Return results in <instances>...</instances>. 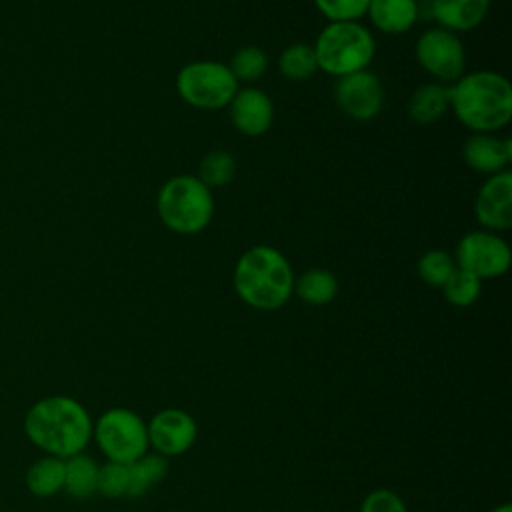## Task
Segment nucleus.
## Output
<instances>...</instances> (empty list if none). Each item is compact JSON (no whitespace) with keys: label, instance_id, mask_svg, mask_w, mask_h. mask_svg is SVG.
I'll list each match as a JSON object with an SVG mask.
<instances>
[{"label":"nucleus","instance_id":"c85d7f7f","mask_svg":"<svg viewBox=\"0 0 512 512\" xmlns=\"http://www.w3.org/2000/svg\"><path fill=\"white\" fill-rule=\"evenodd\" d=\"M360 512H408V508L396 492L378 488L364 498Z\"/></svg>","mask_w":512,"mask_h":512},{"label":"nucleus","instance_id":"f3484780","mask_svg":"<svg viewBox=\"0 0 512 512\" xmlns=\"http://www.w3.org/2000/svg\"><path fill=\"white\" fill-rule=\"evenodd\" d=\"M24 484L36 498L56 496L64 488V460L44 454L28 466Z\"/></svg>","mask_w":512,"mask_h":512},{"label":"nucleus","instance_id":"f257e3e1","mask_svg":"<svg viewBox=\"0 0 512 512\" xmlns=\"http://www.w3.org/2000/svg\"><path fill=\"white\" fill-rule=\"evenodd\" d=\"M92 418L72 396L54 394L36 400L24 414L26 438L48 456L70 458L92 440Z\"/></svg>","mask_w":512,"mask_h":512},{"label":"nucleus","instance_id":"9b49d317","mask_svg":"<svg viewBox=\"0 0 512 512\" xmlns=\"http://www.w3.org/2000/svg\"><path fill=\"white\" fill-rule=\"evenodd\" d=\"M146 430L148 446H152L156 454L164 458L188 452L198 434L194 418L180 408H166L156 412L146 424Z\"/></svg>","mask_w":512,"mask_h":512},{"label":"nucleus","instance_id":"9d476101","mask_svg":"<svg viewBox=\"0 0 512 512\" xmlns=\"http://www.w3.org/2000/svg\"><path fill=\"white\" fill-rule=\"evenodd\" d=\"M338 108L352 120L368 122L382 110L384 90L376 74L368 70L352 72L338 78L334 88Z\"/></svg>","mask_w":512,"mask_h":512},{"label":"nucleus","instance_id":"aec40b11","mask_svg":"<svg viewBox=\"0 0 512 512\" xmlns=\"http://www.w3.org/2000/svg\"><path fill=\"white\" fill-rule=\"evenodd\" d=\"M126 466H128L126 496L130 498H138L144 492H148L152 486L162 482L168 472V460L160 454H148V452Z\"/></svg>","mask_w":512,"mask_h":512},{"label":"nucleus","instance_id":"4be33fe9","mask_svg":"<svg viewBox=\"0 0 512 512\" xmlns=\"http://www.w3.org/2000/svg\"><path fill=\"white\" fill-rule=\"evenodd\" d=\"M234 174H236L234 156L226 150H214L202 158L196 178L212 190V188H222L230 184Z\"/></svg>","mask_w":512,"mask_h":512},{"label":"nucleus","instance_id":"ddd939ff","mask_svg":"<svg viewBox=\"0 0 512 512\" xmlns=\"http://www.w3.org/2000/svg\"><path fill=\"white\" fill-rule=\"evenodd\" d=\"M234 128L246 136L264 134L274 120V104L270 96L258 88H242L228 104Z\"/></svg>","mask_w":512,"mask_h":512},{"label":"nucleus","instance_id":"bb28decb","mask_svg":"<svg viewBox=\"0 0 512 512\" xmlns=\"http://www.w3.org/2000/svg\"><path fill=\"white\" fill-rule=\"evenodd\" d=\"M128 488V466L120 462H106L98 466V482L96 492L106 498H120L126 496Z\"/></svg>","mask_w":512,"mask_h":512},{"label":"nucleus","instance_id":"f03ea898","mask_svg":"<svg viewBox=\"0 0 512 512\" xmlns=\"http://www.w3.org/2000/svg\"><path fill=\"white\" fill-rule=\"evenodd\" d=\"M448 98L456 118L472 132L492 134L512 118V88L498 72L480 70L462 74L448 88Z\"/></svg>","mask_w":512,"mask_h":512},{"label":"nucleus","instance_id":"7ed1b4c3","mask_svg":"<svg viewBox=\"0 0 512 512\" xmlns=\"http://www.w3.org/2000/svg\"><path fill=\"white\" fill-rule=\"evenodd\" d=\"M234 290L256 310H278L294 292V272L286 256L272 246L248 248L234 266Z\"/></svg>","mask_w":512,"mask_h":512},{"label":"nucleus","instance_id":"c756f323","mask_svg":"<svg viewBox=\"0 0 512 512\" xmlns=\"http://www.w3.org/2000/svg\"><path fill=\"white\" fill-rule=\"evenodd\" d=\"M490 512H512V506H510V504H500V506H496V508L490 510Z\"/></svg>","mask_w":512,"mask_h":512},{"label":"nucleus","instance_id":"5701e85b","mask_svg":"<svg viewBox=\"0 0 512 512\" xmlns=\"http://www.w3.org/2000/svg\"><path fill=\"white\" fill-rule=\"evenodd\" d=\"M278 68H280L282 76H286L290 80L310 78L318 70L314 48L308 44L288 46L278 58Z\"/></svg>","mask_w":512,"mask_h":512},{"label":"nucleus","instance_id":"0eeeda50","mask_svg":"<svg viewBox=\"0 0 512 512\" xmlns=\"http://www.w3.org/2000/svg\"><path fill=\"white\" fill-rule=\"evenodd\" d=\"M92 438L110 462L130 464L148 452L146 422L128 408H110L92 426Z\"/></svg>","mask_w":512,"mask_h":512},{"label":"nucleus","instance_id":"393cba45","mask_svg":"<svg viewBox=\"0 0 512 512\" xmlns=\"http://www.w3.org/2000/svg\"><path fill=\"white\" fill-rule=\"evenodd\" d=\"M480 280L476 276H472L470 272L466 270H460L456 268L454 274L446 280V284L442 286V292H444V298L452 304V306H458V308H464V306H470L478 300L480 296Z\"/></svg>","mask_w":512,"mask_h":512},{"label":"nucleus","instance_id":"2eb2a0df","mask_svg":"<svg viewBox=\"0 0 512 512\" xmlns=\"http://www.w3.org/2000/svg\"><path fill=\"white\" fill-rule=\"evenodd\" d=\"M490 8V0H432L430 12L440 28L468 32L476 28Z\"/></svg>","mask_w":512,"mask_h":512},{"label":"nucleus","instance_id":"4468645a","mask_svg":"<svg viewBox=\"0 0 512 512\" xmlns=\"http://www.w3.org/2000/svg\"><path fill=\"white\" fill-rule=\"evenodd\" d=\"M466 164L480 174H498L508 170L512 160L510 138H496L490 132H474L462 146Z\"/></svg>","mask_w":512,"mask_h":512},{"label":"nucleus","instance_id":"412c9836","mask_svg":"<svg viewBox=\"0 0 512 512\" xmlns=\"http://www.w3.org/2000/svg\"><path fill=\"white\" fill-rule=\"evenodd\" d=\"M294 292L300 300L312 306H324L338 294V280L324 268H312L300 278H294Z\"/></svg>","mask_w":512,"mask_h":512},{"label":"nucleus","instance_id":"423d86ee","mask_svg":"<svg viewBox=\"0 0 512 512\" xmlns=\"http://www.w3.org/2000/svg\"><path fill=\"white\" fill-rule=\"evenodd\" d=\"M180 98L200 110H220L230 104L238 92V80L230 66L216 60H196L176 76Z\"/></svg>","mask_w":512,"mask_h":512},{"label":"nucleus","instance_id":"f8f14e48","mask_svg":"<svg viewBox=\"0 0 512 512\" xmlns=\"http://www.w3.org/2000/svg\"><path fill=\"white\" fill-rule=\"evenodd\" d=\"M474 214L488 232L512 226V174L508 170L488 176L474 200Z\"/></svg>","mask_w":512,"mask_h":512},{"label":"nucleus","instance_id":"6e6552de","mask_svg":"<svg viewBox=\"0 0 512 512\" xmlns=\"http://www.w3.org/2000/svg\"><path fill=\"white\" fill-rule=\"evenodd\" d=\"M456 268L470 272L478 280L502 276L510 266V248L494 232L478 230L460 238L454 254Z\"/></svg>","mask_w":512,"mask_h":512},{"label":"nucleus","instance_id":"20e7f679","mask_svg":"<svg viewBox=\"0 0 512 512\" xmlns=\"http://www.w3.org/2000/svg\"><path fill=\"white\" fill-rule=\"evenodd\" d=\"M312 48L318 68L336 78L366 70L376 52L370 30L358 20L330 22Z\"/></svg>","mask_w":512,"mask_h":512},{"label":"nucleus","instance_id":"a211bd4d","mask_svg":"<svg viewBox=\"0 0 512 512\" xmlns=\"http://www.w3.org/2000/svg\"><path fill=\"white\" fill-rule=\"evenodd\" d=\"M450 106L448 88L436 82L422 84L416 88L408 100V114L416 124H434L438 122Z\"/></svg>","mask_w":512,"mask_h":512},{"label":"nucleus","instance_id":"39448f33","mask_svg":"<svg viewBox=\"0 0 512 512\" xmlns=\"http://www.w3.org/2000/svg\"><path fill=\"white\" fill-rule=\"evenodd\" d=\"M158 216L166 228L178 234H196L208 226L214 214L212 190L196 176L180 174L164 182L156 200Z\"/></svg>","mask_w":512,"mask_h":512},{"label":"nucleus","instance_id":"a878e982","mask_svg":"<svg viewBox=\"0 0 512 512\" xmlns=\"http://www.w3.org/2000/svg\"><path fill=\"white\" fill-rule=\"evenodd\" d=\"M266 68H268V56L258 46L240 48L230 62V70L236 76V80H244V82L262 78Z\"/></svg>","mask_w":512,"mask_h":512},{"label":"nucleus","instance_id":"b1692460","mask_svg":"<svg viewBox=\"0 0 512 512\" xmlns=\"http://www.w3.org/2000/svg\"><path fill=\"white\" fill-rule=\"evenodd\" d=\"M454 270H456V262L444 250H428L418 260V274L428 286L442 288L446 280L454 274Z\"/></svg>","mask_w":512,"mask_h":512},{"label":"nucleus","instance_id":"6ab92c4d","mask_svg":"<svg viewBox=\"0 0 512 512\" xmlns=\"http://www.w3.org/2000/svg\"><path fill=\"white\" fill-rule=\"evenodd\" d=\"M98 464L88 454L80 452L64 460V492L72 498H88L96 492Z\"/></svg>","mask_w":512,"mask_h":512},{"label":"nucleus","instance_id":"dca6fc26","mask_svg":"<svg viewBox=\"0 0 512 512\" xmlns=\"http://www.w3.org/2000/svg\"><path fill=\"white\" fill-rule=\"evenodd\" d=\"M416 0H370L366 14L370 22L386 34L408 32L418 20Z\"/></svg>","mask_w":512,"mask_h":512},{"label":"nucleus","instance_id":"cd10ccee","mask_svg":"<svg viewBox=\"0 0 512 512\" xmlns=\"http://www.w3.org/2000/svg\"><path fill=\"white\" fill-rule=\"evenodd\" d=\"M370 0H314L316 8L330 22H348L358 20L366 14Z\"/></svg>","mask_w":512,"mask_h":512},{"label":"nucleus","instance_id":"1a4fd4ad","mask_svg":"<svg viewBox=\"0 0 512 512\" xmlns=\"http://www.w3.org/2000/svg\"><path fill=\"white\" fill-rule=\"evenodd\" d=\"M416 60L434 78L454 82L464 74L466 54L460 38L440 26L430 28L416 40Z\"/></svg>","mask_w":512,"mask_h":512}]
</instances>
